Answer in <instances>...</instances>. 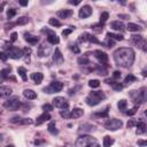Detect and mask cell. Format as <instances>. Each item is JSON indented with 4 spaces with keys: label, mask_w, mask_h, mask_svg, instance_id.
<instances>
[{
    "label": "cell",
    "mask_w": 147,
    "mask_h": 147,
    "mask_svg": "<svg viewBox=\"0 0 147 147\" xmlns=\"http://www.w3.org/2000/svg\"><path fill=\"white\" fill-rule=\"evenodd\" d=\"M107 115H108V107L106 108V110L103 113H96L95 114V116H99V117H107Z\"/></svg>",
    "instance_id": "cell-50"
},
{
    "label": "cell",
    "mask_w": 147,
    "mask_h": 147,
    "mask_svg": "<svg viewBox=\"0 0 147 147\" xmlns=\"http://www.w3.org/2000/svg\"><path fill=\"white\" fill-rule=\"evenodd\" d=\"M18 3H20L21 6H28V1H24V0H20Z\"/></svg>",
    "instance_id": "cell-56"
},
{
    "label": "cell",
    "mask_w": 147,
    "mask_h": 147,
    "mask_svg": "<svg viewBox=\"0 0 147 147\" xmlns=\"http://www.w3.org/2000/svg\"><path fill=\"white\" fill-rule=\"evenodd\" d=\"M94 70H95L99 75H102V76H106V75H107V69H105L102 65H101V67H100V65H99V67H96Z\"/></svg>",
    "instance_id": "cell-40"
},
{
    "label": "cell",
    "mask_w": 147,
    "mask_h": 147,
    "mask_svg": "<svg viewBox=\"0 0 147 147\" xmlns=\"http://www.w3.org/2000/svg\"><path fill=\"white\" fill-rule=\"evenodd\" d=\"M70 49L74 52V53H76V54H79L80 53V49H79V47L76 45V44H70Z\"/></svg>",
    "instance_id": "cell-45"
},
{
    "label": "cell",
    "mask_w": 147,
    "mask_h": 147,
    "mask_svg": "<svg viewBox=\"0 0 147 147\" xmlns=\"http://www.w3.org/2000/svg\"><path fill=\"white\" fill-rule=\"evenodd\" d=\"M114 144V139L109 136H105L103 137V147H110Z\"/></svg>",
    "instance_id": "cell-30"
},
{
    "label": "cell",
    "mask_w": 147,
    "mask_h": 147,
    "mask_svg": "<svg viewBox=\"0 0 147 147\" xmlns=\"http://www.w3.org/2000/svg\"><path fill=\"white\" fill-rule=\"evenodd\" d=\"M136 59L134 51L129 47H121L114 52V60L118 67L129 68L133 64Z\"/></svg>",
    "instance_id": "cell-1"
},
{
    "label": "cell",
    "mask_w": 147,
    "mask_h": 147,
    "mask_svg": "<svg viewBox=\"0 0 147 147\" xmlns=\"http://www.w3.org/2000/svg\"><path fill=\"white\" fill-rule=\"evenodd\" d=\"M2 140H3V138H2V134H0V144L2 142Z\"/></svg>",
    "instance_id": "cell-61"
},
{
    "label": "cell",
    "mask_w": 147,
    "mask_h": 147,
    "mask_svg": "<svg viewBox=\"0 0 147 147\" xmlns=\"http://www.w3.org/2000/svg\"><path fill=\"white\" fill-rule=\"evenodd\" d=\"M113 78H114V79H118V78H121V72H119V71H114V74H113Z\"/></svg>",
    "instance_id": "cell-54"
},
{
    "label": "cell",
    "mask_w": 147,
    "mask_h": 147,
    "mask_svg": "<svg viewBox=\"0 0 147 147\" xmlns=\"http://www.w3.org/2000/svg\"><path fill=\"white\" fill-rule=\"evenodd\" d=\"M3 47L7 49L6 54L8 55V57H11L14 60H18L24 55L23 49H21L18 47H15V46H3Z\"/></svg>",
    "instance_id": "cell-4"
},
{
    "label": "cell",
    "mask_w": 147,
    "mask_h": 147,
    "mask_svg": "<svg viewBox=\"0 0 147 147\" xmlns=\"http://www.w3.org/2000/svg\"><path fill=\"white\" fill-rule=\"evenodd\" d=\"M42 32H47L48 34H47V41L49 42V44H52V45H57L59 42H60V38L53 32V31H51V30H42Z\"/></svg>",
    "instance_id": "cell-14"
},
{
    "label": "cell",
    "mask_w": 147,
    "mask_h": 147,
    "mask_svg": "<svg viewBox=\"0 0 147 147\" xmlns=\"http://www.w3.org/2000/svg\"><path fill=\"white\" fill-rule=\"evenodd\" d=\"M131 41H132V44H134L137 47L141 48L144 52L147 51V41H146V39H145L142 36H140V34H133V36L131 37Z\"/></svg>",
    "instance_id": "cell-5"
},
{
    "label": "cell",
    "mask_w": 147,
    "mask_h": 147,
    "mask_svg": "<svg viewBox=\"0 0 147 147\" xmlns=\"http://www.w3.org/2000/svg\"><path fill=\"white\" fill-rule=\"evenodd\" d=\"M126 29H127L129 31H141V30H142V28H141L140 25L134 24V23H129L127 26H126Z\"/></svg>",
    "instance_id": "cell-28"
},
{
    "label": "cell",
    "mask_w": 147,
    "mask_h": 147,
    "mask_svg": "<svg viewBox=\"0 0 147 147\" xmlns=\"http://www.w3.org/2000/svg\"><path fill=\"white\" fill-rule=\"evenodd\" d=\"M48 119H51V115H49V113L44 111L40 116H38V117H37L36 124H37V125H40V124H42L44 122H46V121H48Z\"/></svg>",
    "instance_id": "cell-20"
},
{
    "label": "cell",
    "mask_w": 147,
    "mask_h": 147,
    "mask_svg": "<svg viewBox=\"0 0 147 147\" xmlns=\"http://www.w3.org/2000/svg\"><path fill=\"white\" fill-rule=\"evenodd\" d=\"M31 79L34 82V84H40L44 79V75L41 72H33L31 74Z\"/></svg>",
    "instance_id": "cell-24"
},
{
    "label": "cell",
    "mask_w": 147,
    "mask_h": 147,
    "mask_svg": "<svg viewBox=\"0 0 147 147\" xmlns=\"http://www.w3.org/2000/svg\"><path fill=\"white\" fill-rule=\"evenodd\" d=\"M24 39H25V41H28L31 45H37L38 41H39V37L33 36V34H31L29 32H24Z\"/></svg>",
    "instance_id": "cell-17"
},
{
    "label": "cell",
    "mask_w": 147,
    "mask_h": 147,
    "mask_svg": "<svg viewBox=\"0 0 147 147\" xmlns=\"http://www.w3.org/2000/svg\"><path fill=\"white\" fill-rule=\"evenodd\" d=\"M29 22V18L26 17V16H22V17H20L17 21H16V24H18V25H24V24H26Z\"/></svg>",
    "instance_id": "cell-39"
},
{
    "label": "cell",
    "mask_w": 147,
    "mask_h": 147,
    "mask_svg": "<svg viewBox=\"0 0 147 147\" xmlns=\"http://www.w3.org/2000/svg\"><path fill=\"white\" fill-rule=\"evenodd\" d=\"M137 134H144L146 132V124L144 122H138L137 124Z\"/></svg>",
    "instance_id": "cell-27"
},
{
    "label": "cell",
    "mask_w": 147,
    "mask_h": 147,
    "mask_svg": "<svg viewBox=\"0 0 147 147\" xmlns=\"http://www.w3.org/2000/svg\"><path fill=\"white\" fill-rule=\"evenodd\" d=\"M47 130H48V132H49V133H52V134H54V136L59 133V131H57V129H56V126H55V123H54V122H51V123L48 124Z\"/></svg>",
    "instance_id": "cell-29"
},
{
    "label": "cell",
    "mask_w": 147,
    "mask_h": 147,
    "mask_svg": "<svg viewBox=\"0 0 147 147\" xmlns=\"http://www.w3.org/2000/svg\"><path fill=\"white\" fill-rule=\"evenodd\" d=\"M3 6H5V3H1V5H0V11H2V7H3Z\"/></svg>",
    "instance_id": "cell-60"
},
{
    "label": "cell",
    "mask_w": 147,
    "mask_h": 147,
    "mask_svg": "<svg viewBox=\"0 0 147 147\" xmlns=\"http://www.w3.org/2000/svg\"><path fill=\"white\" fill-rule=\"evenodd\" d=\"M17 72H18V75L21 76V78H22V80H26L28 79V77H26V70H25V68H23V67H20L18 69H17Z\"/></svg>",
    "instance_id": "cell-32"
},
{
    "label": "cell",
    "mask_w": 147,
    "mask_h": 147,
    "mask_svg": "<svg viewBox=\"0 0 147 147\" xmlns=\"http://www.w3.org/2000/svg\"><path fill=\"white\" fill-rule=\"evenodd\" d=\"M53 106H55L59 109H67L69 107V102L63 96H56L53 99Z\"/></svg>",
    "instance_id": "cell-10"
},
{
    "label": "cell",
    "mask_w": 147,
    "mask_h": 147,
    "mask_svg": "<svg viewBox=\"0 0 147 147\" xmlns=\"http://www.w3.org/2000/svg\"><path fill=\"white\" fill-rule=\"evenodd\" d=\"M123 125L122 121L121 119H117V118H111V119H107L106 123H105V127L109 131H116L118 129H121Z\"/></svg>",
    "instance_id": "cell-6"
},
{
    "label": "cell",
    "mask_w": 147,
    "mask_h": 147,
    "mask_svg": "<svg viewBox=\"0 0 147 147\" xmlns=\"http://www.w3.org/2000/svg\"><path fill=\"white\" fill-rule=\"evenodd\" d=\"M69 3H71V5H74V6H76V5H79L80 3V1L78 0V1H72V0H70L69 1Z\"/></svg>",
    "instance_id": "cell-57"
},
{
    "label": "cell",
    "mask_w": 147,
    "mask_h": 147,
    "mask_svg": "<svg viewBox=\"0 0 147 147\" xmlns=\"http://www.w3.org/2000/svg\"><path fill=\"white\" fill-rule=\"evenodd\" d=\"M72 10L71 9H61V10H59L57 13H56V15H57V17H60V18H68V17H70L71 15H72Z\"/></svg>",
    "instance_id": "cell-22"
},
{
    "label": "cell",
    "mask_w": 147,
    "mask_h": 147,
    "mask_svg": "<svg viewBox=\"0 0 147 147\" xmlns=\"http://www.w3.org/2000/svg\"><path fill=\"white\" fill-rule=\"evenodd\" d=\"M10 70H11L10 67H9V68H6V69H2V70L0 71V77H2V78H5V79H8V75H9Z\"/></svg>",
    "instance_id": "cell-35"
},
{
    "label": "cell",
    "mask_w": 147,
    "mask_h": 147,
    "mask_svg": "<svg viewBox=\"0 0 147 147\" xmlns=\"http://www.w3.org/2000/svg\"><path fill=\"white\" fill-rule=\"evenodd\" d=\"M86 147H100V145H99L98 142H92V144H90V145H87Z\"/></svg>",
    "instance_id": "cell-55"
},
{
    "label": "cell",
    "mask_w": 147,
    "mask_h": 147,
    "mask_svg": "<svg viewBox=\"0 0 147 147\" xmlns=\"http://www.w3.org/2000/svg\"><path fill=\"white\" fill-rule=\"evenodd\" d=\"M108 17H109V14H108L107 11L101 13V15H100V23H101V24H103V23L108 20Z\"/></svg>",
    "instance_id": "cell-41"
},
{
    "label": "cell",
    "mask_w": 147,
    "mask_h": 147,
    "mask_svg": "<svg viewBox=\"0 0 147 147\" xmlns=\"http://www.w3.org/2000/svg\"><path fill=\"white\" fill-rule=\"evenodd\" d=\"M78 15H79L80 18H86V17H88V16L92 15V8H91L88 5H85V6H83V7L79 9Z\"/></svg>",
    "instance_id": "cell-16"
},
{
    "label": "cell",
    "mask_w": 147,
    "mask_h": 147,
    "mask_svg": "<svg viewBox=\"0 0 147 147\" xmlns=\"http://www.w3.org/2000/svg\"><path fill=\"white\" fill-rule=\"evenodd\" d=\"M15 15H16V9H15V8H10V9H8V11H7V17H8L9 20L13 18Z\"/></svg>",
    "instance_id": "cell-43"
},
{
    "label": "cell",
    "mask_w": 147,
    "mask_h": 147,
    "mask_svg": "<svg viewBox=\"0 0 147 147\" xmlns=\"http://www.w3.org/2000/svg\"><path fill=\"white\" fill-rule=\"evenodd\" d=\"M16 39H17V33L16 32H13L11 34H10V41H16Z\"/></svg>",
    "instance_id": "cell-53"
},
{
    "label": "cell",
    "mask_w": 147,
    "mask_h": 147,
    "mask_svg": "<svg viewBox=\"0 0 147 147\" xmlns=\"http://www.w3.org/2000/svg\"><path fill=\"white\" fill-rule=\"evenodd\" d=\"M60 115H61L63 118H69V117H70V111L68 110V108H67V109H62V110L60 111Z\"/></svg>",
    "instance_id": "cell-44"
},
{
    "label": "cell",
    "mask_w": 147,
    "mask_h": 147,
    "mask_svg": "<svg viewBox=\"0 0 147 147\" xmlns=\"http://www.w3.org/2000/svg\"><path fill=\"white\" fill-rule=\"evenodd\" d=\"M7 59H8V55L3 52H0V60L1 61H7Z\"/></svg>",
    "instance_id": "cell-51"
},
{
    "label": "cell",
    "mask_w": 147,
    "mask_h": 147,
    "mask_svg": "<svg viewBox=\"0 0 147 147\" xmlns=\"http://www.w3.org/2000/svg\"><path fill=\"white\" fill-rule=\"evenodd\" d=\"M3 107L7 108V109H9V110H17L21 107V101H20L18 96H13V98L8 99L3 103Z\"/></svg>",
    "instance_id": "cell-8"
},
{
    "label": "cell",
    "mask_w": 147,
    "mask_h": 147,
    "mask_svg": "<svg viewBox=\"0 0 147 147\" xmlns=\"http://www.w3.org/2000/svg\"><path fill=\"white\" fill-rule=\"evenodd\" d=\"M92 142H96L95 138H93L91 136H80L77 138L75 145H76V147H86L87 145H90Z\"/></svg>",
    "instance_id": "cell-7"
},
{
    "label": "cell",
    "mask_w": 147,
    "mask_h": 147,
    "mask_svg": "<svg viewBox=\"0 0 147 147\" xmlns=\"http://www.w3.org/2000/svg\"><path fill=\"white\" fill-rule=\"evenodd\" d=\"M88 86L92 87V88H96V87L100 86V82H99L98 79H91V80L88 82Z\"/></svg>",
    "instance_id": "cell-38"
},
{
    "label": "cell",
    "mask_w": 147,
    "mask_h": 147,
    "mask_svg": "<svg viewBox=\"0 0 147 147\" xmlns=\"http://www.w3.org/2000/svg\"><path fill=\"white\" fill-rule=\"evenodd\" d=\"M102 45L106 46V47H108V48H111L113 46H115V42H114V40H111L110 38H106V40L102 42Z\"/></svg>",
    "instance_id": "cell-37"
},
{
    "label": "cell",
    "mask_w": 147,
    "mask_h": 147,
    "mask_svg": "<svg viewBox=\"0 0 147 147\" xmlns=\"http://www.w3.org/2000/svg\"><path fill=\"white\" fill-rule=\"evenodd\" d=\"M107 38H110L111 40H123L124 37L122 34H116V33H111V32H107Z\"/></svg>",
    "instance_id": "cell-31"
},
{
    "label": "cell",
    "mask_w": 147,
    "mask_h": 147,
    "mask_svg": "<svg viewBox=\"0 0 147 147\" xmlns=\"http://www.w3.org/2000/svg\"><path fill=\"white\" fill-rule=\"evenodd\" d=\"M53 60H54V62L56 63V64H62L63 63V55H62V53H61V51L59 49V48H55V51H54V54H53Z\"/></svg>",
    "instance_id": "cell-18"
},
{
    "label": "cell",
    "mask_w": 147,
    "mask_h": 147,
    "mask_svg": "<svg viewBox=\"0 0 147 147\" xmlns=\"http://www.w3.org/2000/svg\"><path fill=\"white\" fill-rule=\"evenodd\" d=\"M48 22H49V24L53 25V26H61V22H60L57 18H53V17H52V18H49Z\"/></svg>",
    "instance_id": "cell-42"
},
{
    "label": "cell",
    "mask_w": 147,
    "mask_h": 147,
    "mask_svg": "<svg viewBox=\"0 0 147 147\" xmlns=\"http://www.w3.org/2000/svg\"><path fill=\"white\" fill-rule=\"evenodd\" d=\"M93 55L101 62V64L103 63V64H106L107 62H108V55L105 53V52H102V51H100V49H96V51H94L93 52Z\"/></svg>",
    "instance_id": "cell-15"
},
{
    "label": "cell",
    "mask_w": 147,
    "mask_h": 147,
    "mask_svg": "<svg viewBox=\"0 0 147 147\" xmlns=\"http://www.w3.org/2000/svg\"><path fill=\"white\" fill-rule=\"evenodd\" d=\"M137 110H138V106H136V107H133L132 109L127 110L125 114H126V115H129V116H132V115H134V114L137 113Z\"/></svg>",
    "instance_id": "cell-48"
},
{
    "label": "cell",
    "mask_w": 147,
    "mask_h": 147,
    "mask_svg": "<svg viewBox=\"0 0 147 147\" xmlns=\"http://www.w3.org/2000/svg\"><path fill=\"white\" fill-rule=\"evenodd\" d=\"M106 83H107V84H110L111 87H113L115 91H122L123 87H124L123 84H121V83H118V82H114L113 79H106Z\"/></svg>",
    "instance_id": "cell-23"
},
{
    "label": "cell",
    "mask_w": 147,
    "mask_h": 147,
    "mask_svg": "<svg viewBox=\"0 0 147 147\" xmlns=\"http://www.w3.org/2000/svg\"><path fill=\"white\" fill-rule=\"evenodd\" d=\"M142 76H144V77H146V76H147V74H146V70H144V71H142Z\"/></svg>",
    "instance_id": "cell-59"
},
{
    "label": "cell",
    "mask_w": 147,
    "mask_h": 147,
    "mask_svg": "<svg viewBox=\"0 0 147 147\" xmlns=\"http://www.w3.org/2000/svg\"><path fill=\"white\" fill-rule=\"evenodd\" d=\"M23 95H24L28 100H33V99L37 98V93H36L34 91H32V90H29V88H26V90L23 91Z\"/></svg>",
    "instance_id": "cell-25"
},
{
    "label": "cell",
    "mask_w": 147,
    "mask_h": 147,
    "mask_svg": "<svg viewBox=\"0 0 147 147\" xmlns=\"http://www.w3.org/2000/svg\"><path fill=\"white\" fill-rule=\"evenodd\" d=\"M6 147H14L13 145H8V146H6Z\"/></svg>",
    "instance_id": "cell-62"
},
{
    "label": "cell",
    "mask_w": 147,
    "mask_h": 147,
    "mask_svg": "<svg viewBox=\"0 0 147 147\" xmlns=\"http://www.w3.org/2000/svg\"><path fill=\"white\" fill-rule=\"evenodd\" d=\"M130 96L132 98L133 102L139 107L141 103H144L146 101V88L142 87L139 91H131L130 92Z\"/></svg>",
    "instance_id": "cell-3"
},
{
    "label": "cell",
    "mask_w": 147,
    "mask_h": 147,
    "mask_svg": "<svg viewBox=\"0 0 147 147\" xmlns=\"http://www.w3.org/2000/svg\"><path fill=\"white\" fill-rule=\"evenodd\" d=\"M11 92H13V90L9 86H6V85L0 86V96L1 98H8L11 94Z\"/></svg>",
    "instance_id": "cell-21"
},
{
    "label": "cell",
    "mask_w": 147,
    "mask_h": 147,
    "mask_svg": "<svg viewBox=\"0 0 147 147\" xmlns=\"http://www.w3.org/2000/svg\"><path fill=\"white\" fill-rule=\"evenodd\" d=\"M77 62H78V64H80V65H86V64H90V63H91V62H90V60H88L86 56L78 57Z\"/></svg>",
    "instance_id": "cell-34"
},
{
    "label": "cell",
    "mask_w": 147,
    "mask_h": 147,
    "mask_svg": "<svg viewBox=\"0 0 147 147\" xmlns=\"http://www.w3.org/2000/svg\"><path fill=\"white\" fill-rule=\"evenodd\" d=\"M138 145H140V146H146V141H144V140H138Z\"/></svg>",
    "instance_id": "cell-58"
},
{
    "label": "cell",
    "mask_w": 147,
    "mask_h": 147,
    "mask_svg": "<svg viewBox=\"0 0 147 147\" xmlns=\"http://www.w3.org/2000/svg\"><path fill=\"white\" fill-rule=\"evenodd\" d=\"M49 53H51V46H48L46 42H42V44L39 45V47H38V55L40 57H45V56L49 55Z\"/></svg>",
    "instance_id": "cell-13"
},
{
    "label": "cell",
    "mask_w": 147,
    "mask_h": 147,
    "mask_svg": "<svg viewBox=\"0 0 147 147\" xmlns=\"http://www.w3.org/2000/svg\"><path fill=\"white\" fill-rule=\"evenodd\" d=\"M105 99H106V95H105L103 92H101V91H92L88 94V96L85 99V101H86V103L88 106H96L98 103H100Z\"/></svg>",
    "instance_id": "cell-2"
},
{
    "label": "cell",
    "mask_w": 147,
    "mask_h": 147,
    "mask_svg": "<svg viewBox=\"0 0 147 147\" xmlns=\"http://www.w3.org/2000/svg\"><path fill=\"white\" fill-rule=\"evenodd\" d=\"M83 114H84L83 109H80V108H74V110L70 113V117L71 118H79V117L83 116Z\"/></svg>",
    "instance_id": "cell-26"
},
{
    "label": "cell",
    "mask_w": 147,
    "mask_h": 147,
    "mask_svg": "<svg viewBox=\"0 0 147 147\" xmlns=\"http://www.w3.org/2000/svg\"><path fill=\"white\" fill-rule=\"evenodd\" d=\"M138 80V78L136 77V76H133L132 74H129L126 77H125V79H124V83L125 84H131V83H133V82H137Z\"/></svg>",
    "instance_id": "cell-33"
},
{
    "label": "cell",
    "mask_w": 147,
    "mask_h": 147,
    "mask_svg": "<svg viewBox=\"0 0 147 147\" xmlns=\"http://www.w3.org/2000/svg\"><path fill=\"white\" fill-rule=\"evenodd\" d=\"M92 29L94 30V31H96V32H101L102 31V29H103V24H94L93 26H92Z\"/></svg>",
    "instance_id": "cell-46"
},
{
    "label": "cell",
    "mask_w": 147,
    "mask_h": 147,
    "mask_svg": "<svg viewBox=\"0 0 147 147\" xmlns=\"http://www.w3.org/2000/svg\"><path fill=\"white\" fill-rule=\"evenodd\" d=\"M78 40L79 41H90V42H94V44H101L102 45V42L96 38V37H94L93 34H91V33H87V32H85V33H83V34H80L79 36V38H78Z\"/></svg>",
    "instance_id": "cell-11"
},
{
    "label": "cell",
    "mask_w": 147,
    "mask_h": 147,
    "mask_svg": "<svg viewBox=\"0 0 147 147\" xmlns=\"http://www.w3.org/2000/svg\"><path fill=\"white\" fill-rule=\"evenodd\" d=\"M62 88H63V83H61V82H57V80H54V82H52V83L49 84V86L45 87L42 91H44L45 93H48V94H51V93L60 92Z\"/></svg>",
    "instance_id": "cell-9"
},
{
    "label": "cell",
    "mask_w": 147,
    "mask_h": 147,
    "mask_svg": "<svg viewBox=\"0 0 147 147\" xmlns=\"http://www.w3.org/2000/svg\"><path fill=\"white\" fill-rule=\"evenodd\" d=\"M74 30H75V26H70L69 29H65V30H63V31H62V36H64V37H65V36L70 34Z\"/></svg>",
    "instance_id": "cell-47"
},
{
    "label": "cell",
    "mask_w": 147,
    "mask_h": 147,
    "mask_svg": "<svg viewBox=\"0 0 147 147\" xmlns=\"http://www.w3.org/2000/svg\"><path fill=\"white\" fill-rule=\"evenodd\" d=\"M126 106H127V101H126V100H124V99L119 100V101H118V103H117V107H118V109H119V110H125Z\"/></svg>",
    "instance_id": "cell-36"
},
{
    "label": "cell",
    "mask_w": 147,
    "mask_h": 147,
    "mask_svg": "<svg viewBox=\"0 0 147 147\" xmlns=\"http://www.w3.org/2000/svg\"><path fill=\"white\" fill-rule=\"evenodd\" d=\"M42 109L45 110V111H51V110H53V105H49V103H45L44 106H42Z\"/></svg>",
    "instance_id": "cell-49"
},
{
    "label": "cell",
    "mask_w": 147,
    "mask_h": 147,
    "mask_svg": "<svg viewBox=\"0 0 147 147\" xmlns=\"http://www.w3.org/2000/svg\"><path fill=\"white\" fill-rule=\"evenodd\" d=\"M110 28L113 30H115V31H121V32H123L125 30V26H124L123 22H121V21H114V22H111L110 23Z\"/></svg>",
    "instance_id": "cell-19"
},
{
    "label": "cell",
    "mask_w": 147,
    "mask_h": 147,
    "mask_svg": "<svg viewBox=\"0 0 147 147\" xmlns=\"http://www.w3.org/2000/svg\"><path fill=\"white\" fill-rule=\"evenodd\" d=\"M10 123L13 124H20V125H30L33 123V121L31 118H22L20 116H15V117H11L9 119Z\"/></svg>",
    "instance_id": "cell-12"
},
{
    "label": "cell",
    "mask_w": 147,
    "mask_h": 147,
    "mask_svg": "<svg viewBox=\"0 0 147 147\" xmlns=\"http://www.w3.org/2000/svg\"><path fill=\"white\" fill-rule=\"evenodd\" d=\"M137 124V122L134 121V119H130L129 122H127V127L130 129V127H132V126H134Z\"/></svg>",
    "instance_id": "cell-52"
}]
</instances>
